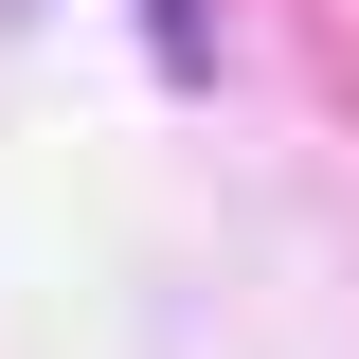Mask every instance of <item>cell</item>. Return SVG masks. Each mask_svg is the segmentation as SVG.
Returning a JSON list of instances; mask_svg holds the SVG:
<instances>
[]
</instances>
